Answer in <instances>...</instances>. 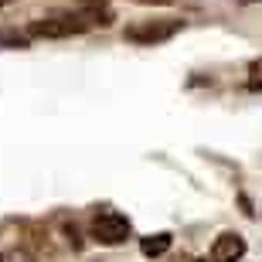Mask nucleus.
Listing matches in <instances>:
<instances>
[{
  "label": "nucleus",
  "instance_id": "1",
  "mask_svg": "<svg viewBox=\"0 0 262 262\" xmlns=\"http://www.w3.org/2000/svg\"><path fill=\"white\" fill-rule=\"evenodd\" d=\"M184 20L177 17H146V20H133L126 24L123 38L129 45H160V41H170L174 34H181Z\"/></svg>",
  "mask_w": 262,
  "mask_h": 262
},
{
  "label": "nucleus",
  "instance_id": "2",
  "mask_svg": "<svg viewBox=\"0 0 262 262\" xmlns=\"http://www.w3.org/2000/svg\"><path fill=\"white\" fill-rule=\"evenodd\" d=\"M92 238H96L99 245H123L133 235V225H129L126 214H119V211H102L92 218Z\"/></svg>",
  "mask_w": 262,
  "mask_h": 262
},
{
  "label": "nucleus",
  "instance_id": "3",
  "mask_svg": "<svg viewBox=\"0 0 262 262\" xmlns=\"http://www.w3.org/2000/svg\"><path fill=\"white\" fill-rule=\"evenodd\" d=\"M245 255V238L238 232H222L211 245V262H238Z\"/></svg>",
  "mask_w": 262,
  "mask_h": 262
},
{
  "label": "nucleus",
  "instance_id": "4",
  "mask_svg": "<svg viewBox=\"0 0 262 262\" xmlns=\"http://www.w3.org/2000/svg\"><path fill=\"white\" fill-rule=\"evenodd\" d=\"M167 249H170V235H167V232H157V235L140 238V252H143L146 259H160Z\"/></svg>",
  "mask_w": 262,
  "mask_h": 262
},
{
  "label": "nucleus",
  "instance_id": "5",
  "mask_svg": "<svg viewBox=\"0 0 262 262\" xmlns=\"http://www.w3.org/2000/svg\"><path fill=\"white\" fill-rule=\"evenodd\" d=\"M249 85L262 89V58H255L252 65H249Z\"/></svg>",
  "mask_w": 262,
  "mask_h": 262
},
{
  "label": "nucleus",
  "instance_id": "6",
  "mask_svg": "<svg viewBox=\"0 0 262 262\" xmlns=\"http://www.w3.org/2000/svg\"><path fill=\"white\" fill-rule=\"evenodd\" d=\"M4 262H34V255L24 252V249H17V252H7V255H4Z\"/></svg>",
  "mask_w": 262,
  "mask_h": 262
},
{
  "label": "nucleus",
  "instance_id": "7",
  "mask_svg": "<svg viewBox=\"0 0 262 262\" xmlns=\"http://www.w3.org/2000/svg\"><path fill=\"white\" fill-rule=\"evenodd\" d=\"M133 4H143V7H167V4H174V0H133Z\"/></svg>",
  "mask_w": 262,
  "mask_h": 262
},
{
  "label": "nucleus",
  "instance_id": "8",
  "mask_svg": "<svg viewBox=\"0 0 262 262\" xmlns=\"http://www.w3.org/2000/svg\"><path fill=\"white\" fill-rule=\"evenodd\" d=\"M7 4H10V0H0V7H7Z\"/></svg>",
  "mask_w": 262,
  "mask_h": 262
},
{
  "label": "nucleus",
  "instance_id": "9",
  "mask_svg": "<svg viewBox=\"0 0 262 262\" xmlns=\"http://www.w3.org/2000/svg\"><path fill=\"white\" fill-rule=\"evenodd\" d=\"M242 4H259V0H242Z\"/></svg>",
  "mask_w": 262,
  "mask_h": 262
}]
</instances>
